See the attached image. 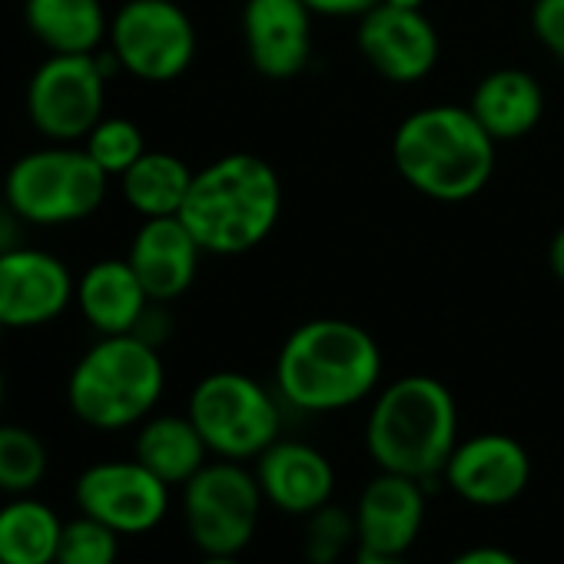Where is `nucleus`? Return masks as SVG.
<instances>
[{
  "instance_id": "nucleus-19",
  "label": "nucleus",
  "mask_w": 564,
  "mask_h": 564,
  "mask_svg": "<svg viewBox=\"0 0 564 564\" xmlns=\"http://www.w3.org/2000/svg\"><path fill=\"white\" fill-rule=\"evenodd\" d=\"M468 110L491 133L495 143H514L541 123L544 90L528 70L501 67L475 84Z\"/></svg>"
},
{
  "instance_id": "nucleus-14",
  "label": "nucleus",
  "mask_w": 564,
  "mask_h": 564,
  "mask_svg": "<svg viewBox=\"0 0 564 564\" xmlns=\"http://www.w3.org/2000/svg\"><path fill=\"white\" fill-rule=\"evenodd\" d=\"M74 296L77 286L70 269L57 256L31 246L0 252V323L8 329L47 326Z\"/></svg>"
},
{
  "instance_id": "nucleus-12",
  "label": "nucleus",
  "mask_w": 564,
  "mask_h": 564,
  "mask_svg": "<svg viewBox=\"0 0 564 564\" xmlns=\"http://www.w3.org/2000/svg\"><path fill=\"white\" fill-rule=\"evenodd\" d=\"M442 478L465 505L505 508L524 495L531 481V455L505 432H481L458 438Z\"/></svg>"
},
{
  "instance_id": "nucleus-5",
  "label": "nucleus",
  "mask_w": 564,
  "mask_h": 564,
  "mask_svg": "<svg viewBox=\"0 0 564 564\" xmlns=\"http://www.w3.org/2000/svg\"><path fill=\"white\" fill-rule=\"evenodd\" d=\"M163 386L166 369L156 346L133 333L104 336L74 366L67 402L84 425L97 432H120L153 415Z\"/></svg>"
},
{
  "instance_id": "nucleus-9",
  "label": "nucleus",
  "mask_w": 564,
  "mask_h": 564,
  "mask_svg": "<svg viewBox=\"0 0 564 564\" xmlns=\"http://www.w3.org/2000/svg\"><path fill=\"white\" fill-rule=\"evenodd\" d=\"M110 51L130 77L170 84L196 57V28L180 0H127L110 21Z\"/></svg>"
},
{
  "instance_id": "nucleus-2",
  "label": "nucleus",
  "mask_w": 564,
  "mask_h": 564,
  "mask_svg": "<svg viewBox=\"0 0 564 564\" xmlns=\"http://www.w3.org/2000/svg\"><path fill=\"white\" fill-rule=\"evenodd\" d=\"M282 216V183L269 160L226 153L193 173L180 219L206 256H242L262 246Z\"/></svg>"
},
{
  "instance_id": "nucleus-24",
  "label": "nucleus",
  "mask_w": 564,
  "mask_h": 564,
  "mask_svg": "<svg viewBox=\"0 0 564 564\" xmlns=\"http://www.w3.org/2000/svg\"><path fill=\"white\" fill-rule=\"evenodd\" d=\"M123 199L143 216V219H156V216H180L186 193L193 186V170L173 156V153H160V150H147L123 176Z\"/></svg>"
},
{
  "instance_id": "nucleus-18",
  "label": "nucleus",
  "mask_w": 564,
  "mask_h": 564,
  "mask_svg": "<svg viewBox=\"0 0 564 564\" xmlns=\"http://www.w3.org/2000/svg\"><path fill=\"white\" fill-rule=\"evenodd\" d=\"M199 256H203V249L180 216L143 219V226L137 229L130 252H127L147 296L163 306L180 300L193 286Z\"/></svg>"
},
{
  "instance_id": "nucleus-4",
  "label": "nucleus",
  "mask_w": 564,
  "mask_h": 564,
  "mask_svg": "<svg viewBox=\"0 0 564 564\" xmlns=\"http://www.w3.org/2000/svg\"><path fill=\"white\" fill-rule=\"evenodd\" d=\"M458 445V402L435 376H402L382 386L366 419V452L379 471L419 481L442 478Z\"/></svg>"
},
{
  "instance_id": "nucleus-10",
  "label": "nucleus",
  "mask_w": 564,
  "mask_h": 564,
  "mask_svg": "<svg viewBox=\"0 0 564 564\" xmlns=\"http://www.w3.org/2000/svg\"><path fill=\"white\" fill-rule=\"evenodd\" d=\"M107 70L97 54H54L28 87V117L54 143H77L104 120Z\"/></svg>"
},
{
  "instance_id": "nucleus-28",
  "label": "nucleus",
  "mask_w": 564,
  "mask_h": 564,
  "mask_svg": "<svg viewBox=\"0 0 564 564\" xmlns=\"http://www.w3.org/2000/svg\"><path fill=\"white\" fill-rule=\"evenodd\" d=\"M117 557H120V534L113 528L87 514L64 521L54 564H117Z\"/></svg>"
},
{
  "instance_id": "nucleus-27",
  "label": "nucleus",
  "mask_w": 564,
  "mask_h": 564,
  "mask_svg": "<svg viewBox=\"0 0 564 564\" xmlns=\"http://www.w3.org/2000/svg\"><path fill=\"white\" fill-rule=\"evenodd\" d=\"M84 150L97 160L107 176H123L143 153V130L123 117H104L84 140Z\"/></svg>"
},
{
  "instance_id": "nucleus-23",
  "label": "nucleus",
  "mask_w": 564,
  "mask_h": 564,
  "mask_svg": "<svg viewBox=\"0 0 564 564\" xmlns=\"http://www.w3.org/2000/svg\"><path fill=\"white\" fill-rule=\"evenodd\" d=\"M61 514L31 495H14L0 505V561L4 564H54L61 547Z\"/></svg>"
},
{
  "instance_id": "nucleus-26",
  "label": "nucleus",
  "mask_w": 564,
  "mask_h": 564,
  "mask_svg": "<svg viewBox=\"0 0 564 564\" xmlns=\"http://www.w3.org/2000/svg\"><path fill=\"white\" fill-rule=\"evenodd\" d=\"M349 547H359L356 541V514L343 505L329 501L306 514L303 524V551L310 564H339Z\"/></svg>"
},
{
  "instance_id": "nucleus-35",
  "label": "nucleus",
  "mask_w": 564,
  "mask_h": 564,
  "mask_svg": "<svg viewBox=\"0 0 564 564\" xmlns=\"http://www.w3.org/2000/svg\"><path fill=\"white\" fill-rule=\"evenodd\" d=\"M379 4H389L399 11H425V0H379Z\"/></svg>"
},
{
  "instance_id": "nucleus-13",
  "label": "nucleus",
  "mask_w": 564,
  "mask_h": 564,
  "mask_svg": "<svg viewBox=\"0 0 564 564\" xmlns=\"http://www.w3.org/2000/svg\"><path fill=\"white\" fill-rule=\"evenodd\" d=\"M356 47L362 61L389 84H419L438 64L442 41L425 11H399L389 4L359 18Z\"/></svg>"
},
{
  "instance_id": "nucleus-37",
  "label": "nucleus",
  "mask_w": 564,
  "mask_h": 564,
  "mask_svg": "<svg viewBox=\"0 0 564 564\" xmlns=\"http://www.w3.org/2000/svg\"><path fill=\"white\" fill-rule=\"evenodd\" d=\"M0 409H4V369H0Z\"/></svg>"
},
{
  "instance_id": "nucleus-39",
  "label": "nucleus",
  "mask_w": 564,
  "mask_h": 564,
  "mask_svg": "<svg viewBox=\"0 0 564 564\" xmlns=\"http://www.w3.org/2000/svg\"><path fill=\"white\" fill-rule=\"evenodd\" d=\"M557 64H561V67H564V54H561V57H557Z\"/></svg>"
},
{
  "instance_id": "nucleus-36",
  "label": "nucleus",
  "mask_w": 564,
  "mask_h": 564,
  "mask_svg": "<svg viewBox=\"0 0 564 564\" xmlns=\"http://www.w3.org/2000/svg\"><path fill=\"white\" fill-rule=\"evenodd\" d=\"M196 564H239V554H203Z\"/></svg>"
},
{
  "instance_id": "nucleus-20",
  "label": "nucleus",
  "mask_w": 564,
  "mask_h": 564,
  "mask_svg": "<svg viewBox=\"0 0 564 564\" xmlns=\"http://www.w3.org/2000/svg\"><path fill=\"white\" fill-rule=\"evenodd\" d=\"M77 306L100 336H127L153 303L130 259H100L77 282Z\"/></svg>"
},
{
  "instance_id": "nucleus-30",
  "label": "nucleus",
  "mask_w": 564,
  "mask_h": 564,
  "mask_svg": "<svg viewBox=\"0 0 564 564\" xmlns=\"http://www.w3.org/2000/svg\"><path fill=\"white\" fill-rule=\"evenodd\" d=\"M316 18H366L379 0H306Z\"/></svg>"
},
{
  "instance_id": "nucleus-29",
  "label": "nucleus",
  "mask_w": 564,
  "mask_h": 564,
  "mask_svg": "<svg viewBox=\"0 0 564 564\" xmlns=\"http://www.w3.org/2000/svg\"><path fill=\"white\" fill-rule=\"evenodd\" d=\"M531 34L554 61L564 54V0H534Z\"/></svg>"
},
{
  "instance_id": "nucleus-31",
  "label": "nucleus",
  "mask_w": 564,
  "mask_h": 564,
  "mask_svg": "<svg viewBox=\"0 0 564 564\" xmlns=\"http://www.w3.org/2000/svg\"><path fill=\"white\" fill-rule=\"evenodd\" d=\"M448 564H521L508 547H498V544H475V547H465L458 551Z\"/></svg>"
},
{
  "instance_id": "nucleus-32",
  "label": "nucleus",
  "mask_w": 564,
  "mask_h": 564,
  "mask_svg": "<svg viewBox=\"0 0 564 564\" xmlns=\"http://www.w3.org/2000/svg\"><path fill=\"white\" fill-rule=\"evenodd\" d=\"M24 239V219L18 216V209L4 199L0 203V252L18 249Z\"/></svg>"
},
{
  "instance_id": "nucleus-3",
  "label": "nucleus",
  "mask_w": 564,
  "mask_h": 564,
  "mask_svg": "<svg viewBox=\"0 0 564 564\" xmlns=\"http://www.w3.org/2000/svg\"><path fill=\"white\" fill-rule=\"evenodd\" d=\"M498 143L468 107L435 104L409 113L392 137L399 176L425 199L468 203L495 173Z\"/></svg>"
},
{
  "instance_id": "nucleus-8",
  "label": "nucleus",
  "mask_w": 564,
  "mask_h": 564,
  "mask_svg": "<svg viewBox=\"0 0 564 564\" xmlns=\"http://www.w3.org/2000/svg\"><path fill=\"white\" fill-rule=\"evenodd\" d=\"M262 488L246 462H206L183 485V521L199 554H242L256 538Z\"/></svg>"
},
{
  "instance_id": "nucleus-15",
  "label": "nucleus",
  "mask_w": 564,
  "mask_h": 564,
  "mask_svg": "<svg viewBox=\"0 0 564 564\" xmlns=\"http://www.w3.org/2000/svg\"><path fill=\"white\" fill-rule=\"evenodd\" d=\"M313 11L306 0H246L242 44L252 70L265 80H293L313 61Z\"/></svg>"
},
{
  "instance_id": "nucleus-16",
  "label": "nucleus",
  "mask_w": 564,
  "mask_h": 564,
  "mask_svg": "<svg viewBox=\"0 0 564 564\" xmlns=\"http://www.w3.org/2000/svg\"><path fill=\"white\" fill-rule=\"evenodd\" d=\"M425 481L395 475V471H376L366 488L359 491V501L352 508L356 514V551L372 554H409V547L419 541L425 524Z\"/></svg>"
},
{
  "instance_id": "nucleus-7",
  "label": "nucleus",
  "mask_w": 564,
  "mask_h": 564,
  "mask_svg": "<svg viewBox=\"0 0 564 564\" xmlns=\"http://www.w3.org/2000/svg\"><path fill=\"white\" fill-rule=\"evenodd\" d=\"M186 415L199 429L209 455L256 462L282 429L275 395L242 372H209L196 382Z\"/></svg>"
},
{
  "instance_id": "nucleus-38",
  "label": "nucleus",
  "mask_w": 564,
  "mask_h": 564,
  "mask_svg": "<svg viewBox=\"0 0 564 564\" xmlns=\"http://www.w3.org/2000/svg\"><path fill=\"white\" fill-rule=\"evenodd\" d=\"M4 333H8V326H4V323H0V336H4Z\"/></svg>"
},
{
  "instance_id": "nucleus-6",
  "label": "nucleus",
  "mask_w": 564,
  "mask_h": 564,
  "mask_svg": "<svg viewBox=\"0 0 564 564\" xmlns=\"http://www.w3.org/2000/svg\"><path fill=\"white\" fill-rule=\"evenodd\" d=\"M110 176L87 150L54 143L21 156L4 183V199L24 223L64 226L94 216L107 199Z\"/></svg>"
},
{
  "instance_id": "nucleus-22",
  "label": "nucleus",
  "mask_w": 564,
  "mask_h": 564,
  "mask_svg": "<svg viewBox=\"0 0 564 564\" xmlns=\"http://www.w3.org/2000/svg\"><path fill=\"white\" fill-rule=\"evenodd\" d=\"M24 21L51 54H97L110 37L104 0H24Z\"/></svg>"
},
{
  "instance_id": "nucleus-40",
  "label": "nucleus",
  "mask_w": 564,
  "mask_h": 564,
  "mask_svg": "<svg viewBox=\"0 0 564 564\" xmlns=\"http://www.w3.org/2000/svg\"><path fill=\"white\" fill-rule=\"evenodd\" d=\"M0 564H4V561H0Z\"/></svg>"
},
{
  "instance_id": "nucleus-1",
  "label": "nucleus",
  "mask_w": 564,
  "mask_h": 564,
  "mask_svg": "<svg viewBox=\"0 0 564 564\" xmlns=\"http://www.w3.org/2000/svg\"><path fill=\"white\" fill-rule=\"evenodd\" d=\"M382 349L376 336L349 319H310L296 326L275 356V395L313 415L352 409L376 395Z\"/></svg>"
},
{
  "instance_id": "nucleus-33",
  "label": "nucleus",
  "mask_w": 564,
  "mask_h": 564,
  "mask_svg": "<svg viewBox=\"0 0 564 564\" xmlns=\"http://www.w3.org/2000/svg\"><path fill=\"white\" fill-rule=\"evenodd\" d=\"M547 269H551V275L564 286V226L547 242Z\"/></svg>"
},
{
  "instance_id": "nucleus-21",
  "label": "nucleus",
  "mask_w": 564,
  "mask_h": 564,
  "mask_svg": "<svg viewBox=\"0 0 564 564\" xmlns=\"http://www.w3.org/2000/svg\"><path fill=\"white\" fill-rule=\"evenodd\" d=\"M133 458L143 462L170 488H183L209 462V448L189 415H150L140 422Z\"/></svg>"
},
{
  "instance_id": "nucleus-11",
  "label": "nucleus",
  "mask_w": 564,
  "mask_h": 564,
  "mask_svg": "<svg viewBox=\"0 0 564 564\" xmlns=\"http://www.w3.org/2000/svg\"><path fill=\"white\" fill-rule=\"evenodd\" d=\"M74 495L80 514L97 518L120 538L153 531L170 511V485L137 458L97 462L84 468Z\"/></svg>"
},
{
  "instance_id": "nucleus-25",
  "label": "nucleus",
  "mask_w": 564,
  "mask_h": 564,
  "mask_svg": "<svg viewBox=\"0 0 564 564\" xmlns=\"http://www.w3.org/2000/svg\"><path fill=\"white\" fill-rule=\"evenodd\" d=\"M47 468L51 455L37 432L0 422V491L31 495L47 478Z\"/></svg>"
},
{
  "instance_id": "nucleus-34",
  "label": "nucleus",
  "mask_w": 564,
  "mask_h": 564,
  "mask_svg": "<svg viewBox=\"0 0 564 564\" xmlns=\"http://www.w3.org/2000/svg\"><path fill=\"white\" fill-rule=\"evenodd\" d=\"M352 564H412L409 554H372V551H356Z\"/></svg>"
},
{
  "instance_id": "nucleus-17",
  "label": "nucleus",
  "mask_w": 564,
  "mask_h": 564,
  "mask_svg": "<svg viewBox=\"0 0 564 564\" xmlns=\"http://www.w3.org/2000/svg\"><path fill=\"white\" fill-rule=\"evenodd\" d=\"M252 471L265 505L279 508L282 514L306 518L336 495V468L329 455L300 438H275L256 458Z\"/></svg>"
}]
</instances>
